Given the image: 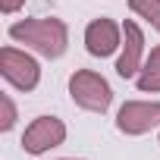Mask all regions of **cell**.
Here are the masks:
<instances>
[{
  "mask_svg": "<svg viewBox=\"0 0 160 160\" xmlns=\"http://www.w3.org/2000/svg\"><path fill=\"white\" fill-rule=\"evenodd\" d=\"M10 38L25 44V47H35L41 57L47 60H57L66 53V44H69V28L63 19H22V22H13L10 25Z\"/></svg>",
  "mask_w": 160,
  "mask_h": 160,
  "instance_id": "cell-1",
  "label": "cell"
},
{
  "mask_svg": "<svg viewBox=\"0 0 160 160\" xmlns=\"http://www.w3.org/2000/svg\"><path fill=\"white\" fill-rule=\"evenodd\" d=\"M69 94H72V101L82 107V110H91V113H104L110 107V101H113V91L107 85V78L98 75V72H91V69L72 72Z\"/></svg>",
  "mask_w": 160,
  "mask_h": 160,
  "instance_id": "cell-2",
  "label": "cell"
},
{
  "mask_svg": "<svg viewBox=\"0 0 160 160\" xmlns=\"http://www.w3.org/2000/svg\"><path fill=\"white\" fill-rule=\"evenodd\" d=\"M0 72H3V78L13 88H19V91L38 88V78H41L38 60L28 57L25 50H16V47H3L0 50Z\"/></svg>",
  "mask_w": 160,
  "mask_h": 160,
  "instance_id": "cell-3",
  "label": "cell"
},
{
  "mask_svg": "<svg viewBox=\"0 0 160 160\" xmlns=\"http://www.w3.org/2000/svg\"><path fill=\"white\" fill-rule=\"evenodd\" d=\"M160 126V101H129L116 113V129L126 135H144Z\"/></svg>",
  "mask_w": 160,
  "mask_h": 160,
  "instance_id": "cell-4",
  "label": "cell"
},
{
  "mask_svg": "<svg viewBox=\"0 0 160 160\" xmlns=\"http://www.w3.org/2000/svg\"><path fill=\"white\" fill-rule=\"evenodd\" d=\"M63 138H66L63 119H57V116H38L25 129V135H22V151L25 154H44V151L63 144Z\"/></svg>",
  "mask_w": 160,
  "mask_h": 160,
  "instance_id": "cell-5",
  "label": "cell"
},
{
  "mask_svg": "<svg viewBox=\"0 0 160 160\" xmlns=\"http://www.w3.org/2000/svg\"><path fill=\"white\" fill-rule=\"evenodd\" d=\"M85 47L91 57H110L116 47H122V28L113 19H94L85 28Z\"/></svg>",
  "mask_w": 160,
  "mask_h": 160,
  "instance_id": "cell-6",
  "label": "cell"
},
{
  "mask_svg": "<svg viewBox=\"0 0 160 160\" xmlns=\"http://www.w3.org/2000/svg\"><path fill=\"white\" fill-rule=\"evenodd\" d=\"M122 38H126V44H122V57L116 60V72H119L122 78H132L135 72H141L144 35H141V28H138L135 22H126V25H122Z\"/></svg>",
  "mask_w": 160,
  "mask_h": 160,
  "instance_id": "cell-7",
  "label": "cell"
},
{
  "mask_svg": "<svg viewBox=\"0 0 160 160\" xmlns=\"http://www.w3.org/2000/svg\"><path fill=\"white\" fill-rule=\"evenodd\" d=\"M138 88L151 91V94L160 91V44L151 47V53H148V60H144V66L138 72Z\"/></svg>",
  "mask_w": 160,
  "mask_h": 160,
  "instance_id": "cell-8",
  "label": "cell"
},
{
  "mask_svg": "<svg viewBox=\"0 0 160 160\" xmlns=\"http://www.w3.org/2000/svg\"><path fill=\"white\" fill-rule=\"evenodd\" d=\"M129 10L141 19H148L160 32V0H129Z\"/></svg>",
  "mask_w": 160,
  "mask_h": 160,
  "instance_id": "cell-9",
  "label": "cell"
},
{
  "mask_svg": "<svg viewBox=\"0 0 160 160\" xmlns=\"http://www.w3.org/2000/svg\"><path fill=\"white\" fill-rule=\"evenodd\" d=\"M0 107H3V116H0V129H3V132H10V129L16 126V107H13L10 94H0Z\"/></svg>",
  "mask_w": 160,
  "mask_h": 160,
  "instance_id": "cell-10",
  "label": "cell"
},
{
  "mask_svg": "<svg viewBox=\"0 0 160 160\" xmlns=\"http://www.w3.org/2000/svg\"><path fill=\"white\" fill-rule=\"evenodd\" d=\"M19 7H25V0H0V10H3L7 16H10V13H16Z\"/></svg>",
  "mask_w": 160,
  "mask_h": 160,
  "instance_id": "cell-11",
  "label": "cell"
}]
</instances>
